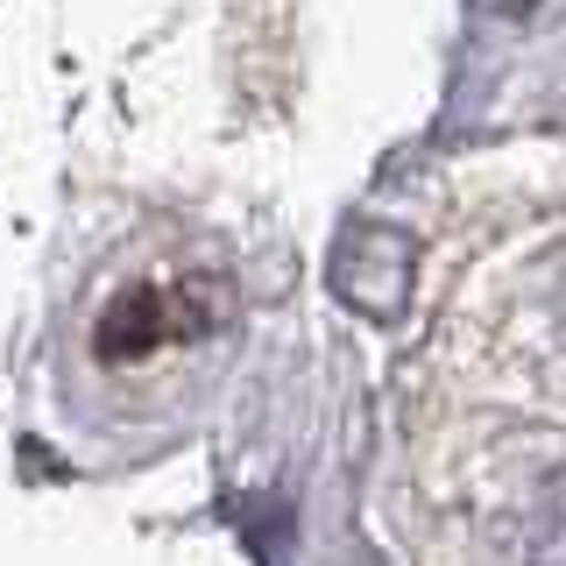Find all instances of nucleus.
<instances>
[{"label":"nucleus","instance_id":"1","mask_svg":"<svg viewBox=\"0 0 566 566\" xmlns=\"http://www.w3.org/2000/svg\"><path fill=\"white\" fill-rule=\"evenodd\" d=\"M227 326H234V276L199 248H170V255L128 262L99 291L85 318V361L93 376H106V389L170 397L220 354Z\"/></svg>","mask_w":566,"mask_h":566}]
</instances>
